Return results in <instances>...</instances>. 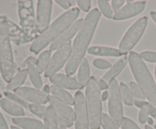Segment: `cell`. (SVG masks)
<instances>
[{
    "instance_id": "6da1fadb",
    "label": "cell",
    "mask_w": 156,
    "mask_h": 129,
    "mask_svg": "<svg viewBox=\"0 0 156 129\" xmlns=\"http://www.w3.org/2000/svg\"><path fill=\"white\" fill-rule=\"evenodd\" d=\"M101 18L98 9L94 8L88 12L85 18L83 25L76 36L72 47L69 59L66 63L65 71L68 76H72L77 71L79 65L85 59V55L88 52V46L92 39L95 29Z\"/></svg>"
},
{
    "instance_id": "7a4b0ae2",
    "label": "cell",
    "mask_w": 156,
    "mask_h": 129,
    "mask_svg": "<svg viewBox=\"0 0 156 129\" xmlns=\"http://www.w3.org/2000/svg\"><path fill=\"white\" fill-rule=\"evenodd\" d=\"M79 15V9L78 8H73L64 12L49 26L44 33L34 40L30 47V52L38 54L47 46L51 44L76 21Z\"/></svg>"
},
{
    "instance_id": "3957f363",
    "label": "cell",
    "mask_w": 156,
    "mask_h": 129,
    "mask_svg": "<svg viewBox=\"0 0 156 129\" xmlns=\"http://www.w3.org/2000/svg\"><path fill=\"white\" fill-rule=\"evenodd\" d=\"M128 58L131 71L138 85L149 103L156 108V84L149 68L136 52H130Z\"/></svg>"
},
{
    "instance_id": "277c9868",
    "label": "cell",
    "mask_w": 156,
    "mask_h": 129,
    "mask_svg": "<svg viewBox=\"0 0 156 129\" xmlns=\"http://www.w3.org/2000/svg\"><path fill=\"white\" fill-rule=\"evenodd\" d=\"M85 104L91 129H100L101 125L102 100L98 80L90 77L85 90Z\"/></svg>"
},
{
    "instance_id": "5b68a950",
    "label": "cell",
    "mask_w": 156,
    "mask_h": 129,
    "mask_svg": "<svg viewBox=\"0 0 156 129\" xmlns=\"http://www.w3.org/2000/svg\"><path fill=\"white\" fill-rule=\"evenodd\" d=\"M15 71L11 36L8 26L0 20V72L4 80L9 83Z\"/></svg>"
},
{
    "instance_id": "8992f818",
    "label": "cell",
    "mask_w": 156,
    "mask_h": 129,
    "mask_svg": "<svg viewBox=\"0 0 156 129\" xmlns=\"http://www.w3.org/2000/svg\"><path fill=\"white\" fill-rule=\"evenodd\" d=\"M20 24L22 30L34 40L37 37L36 18L34 2L32 0H21L18 2Z\"/></svg>"
},
{
    "instance_id": "52a82bcc",
    "label": "cell",
    "mask_w": 156,
    "mask_h": 129,
    "mask_svg": "<svg viewBox=\"0 0 156 129\" xmlns=\"http://www.w3.org/2000/svg\"><path fill=\"white\" fill-rule=\"evenodd\" d=\"M148 24L147 17H142L131 25L119 44V51L126 55L132 50L143 36Z\"/></svg>"
},
{
    "instance_id": "ba28073f",
    "label": "cell",
    "mask_w": 156,
    "mask_h": 129,
    "mask_svg": "<svg viewBox=\"0 0 156 129\" xmlns=\"http://www.w3.org/2000/svg\"><path fill=\"white\" fill-rule=\"evenodd\" d=\"M108 110L110 117L118 127H121L123 119V100L120 90V85L117 79L112 78L109 81Z\"/></svg>"
},
{
    "instance_id": "9c48e42d",
    "label": "cell",
    "mask_w": 156,
    "mask_h": 129,
    "mask_svg": "<svg viewBox=\"0 0 156 129\" xmlns=\"http://www.w3.org/2000/svg\"><path fill=\"white\" fill-rule=\"evenodd\" d=\"M72 43L69 42L58 49L50 59V63L47 69L44 71V77H52L54 74H57L58 71L64 66L66 62H68L72 53Z\"/></svg>"
},
{
    "instance_id": "30bf717a",
    "label": "cell",
    "mask_w": 156,
    "mask_h": 129,
    "mask_svg": "<svg viewBox=\"0 0 156 129\" xmlns=\"http://www.w3.org/2000/svg\"><path fill=\"white\" fill-rule=\"evenodd\" d=\"M74 99L76 129H90L89 120L83 93L82 91H77L75 94Z\"/></svg>"
},
{
    "instance_id": "8fae6325",
    "label": "cell",
    "mask_w": 156,
    "mask_h": 129,
    "mask_svg": "<svg viewBox=\"0 0 156 129\" xmlns=\"http://www.w3.org/2000/svg\"><path fill=\"white\" fill-rule=\"evenodd\" d=\"M53 1L39 0L37 5L36 24L37 32L41 34L49 27L52 12Z\"/></svg>"
},
{
    "instance_id": "7c38bea8",
    "label": "cell",
    "mask_w": 156,
    "mask_h": 129,
    "mask_svg": "<svg viewBox=\"0 0 156 129\" xmlns=\"http://www.w3.org/2000/svg\"><path fill=\"white\" fill-rule=\"evenodd\" d=\"M14 93L20 96L26 101H29L33 104L44 105L48 102L49 95L43 91L28 87H21L14 90Z\"/></svg>"
},
{
    "instance_id": "4fadbf2b",
    "label": "cell",
    "mask_w": 156,
    "mask_h": 129,
    "mask_svg": "<svg viewBox=\"0 0 156 129\" xmlns=\"http://www.w3.org/2000/svg\"><path fill=\"white\" fill-rule=\"evenodd\" d=\"M84 23V20L82 18L78 19L67 29L66 30L63 32L59 37L55 39L50 46V51H54L57 50L63 45H65L67 42H70V39L80 30L81 27H82Z\"/></svg>"
},
{
    "instance_id": "5bb4252c",
    "label": "cell",
    "mask_w": 156,
    "mask_h": 129,
    "mask_svg": "<svg viewBox=\"0 0 156 129\" xmlns=\"http://www.w3.org/2000/svg\"><path fill=\"white\" fill-rule=\"evenodd\" d=\"M146 4V2L145 1H137L133 2L131 4L126 5L114 14L113 19L115 21H123L136 16L143 12Z\"/></svg>"
},
{
    "instance_id": "9a60e30c",
    "label": "cell",
    "mask_w": 156,
    "mask_h": 129,
    "mask_svg": "<svg viewBox=\"0 0 156 129\" xmlns=\"http://www.w3.org/2000/svg\"><path fill=\"white\" fill-rule=\"evenodd\" d=\"M0 20L2 21L4 24L8 26L9 30V33H10L11 39L13 40L14 42L17 45H22V44H26L30 42L33 39L22 30V28L18 27L17 24L11 21L10 20L8 19L5 16H0Z\"/></svg>"
},
{
    "instance_id": "2e32d148",
    "label": "cell",
    "mask_w": 156,
    "mask_h": 129,
    "mask_svg": "<svg viewBox=\"0 0 156 129\" xmlns=\"http://www.w3.org/2000/svg\"><path fill=\"white\" fill-rule=\"evenodd\" d=\"M48 103H50V107L53 108L59 115H62L71 121H75V119H76L75 110H73V108L70 107L68 104L58 100L53 95L49 96Z\"/></svg>"
},
{
    "instance_id": "e0dca14e",
    "label": "cell",
    "mask_w": 156,
    "mask_h": 129,
    "mask_svg": "<svg viewBox=\"0 0 156 129\" xmlns=\"http://www.w3.org/2000/svg\"><path fill=\"white\" fill-rule=\"evenodd\" d=\"M50 80L53 85L66 89L81 90L84 88L76 79L63 74H54L50 77Z\"/></svg>"
},
{
    "instance_id": "ac0fdd59",
    "label": "cell",
    "mask_w": 156,
    "mask_h": 129,
    "mask_svg": "<svg viewBox=\"0 0 156 129\" xmlns=\"http://www.w3.org/2000/svg\"><path fill=\"white\" fill-rule=\"evenodd\" d=\"M12 122L22 129H45L44 123L34 118L16 117L12 118Z\"/></svg>"
},
{
    "instance_id": "d6986e66",
    "label": "cell",
    "mask_w": 156,
    "mask_h": 129,
    "mask_svg": "<svg viewBox=\"0 0 156 129\" xmlns=\"http://www.w3.org/2000/svg\"><path fill=\"white\" fill-rule=\"evenodd\" d=\"M0 107L5 112L13 116L20 117L24 115V110L22 106L8 98L0 99Z\"/></svg>"
},
{
    "instance_id": "ffe728a7",
    "label": "cell",
    "mask_w": 156,
    "mask_h": 129,
    "mask_svg": "<svg viewBox=\"0 0 156 129\" xmlns=\"http://www.w3.org/2000/svg\"><path fill=\"white\" fill-rule=\"evenodd\" d=\"M128 58L127 56H124L119 59L112 67L109 69V71L103 76V78L105 81H110L112 78H115L122 71L123 68L126 67V64L128 62Z\"/></svg>"
},
{
    "instance_id": "44dd1931",
    "label": "cell",
    "mask_w": 156,
    "mask_h": 129,
    "mask_svg": "<svg viewBox=\"0 0 156 129\" xmlns=\"http://www.w3.org/2000/svg\"><path fill=\"white\" fill-rule=\"evenodd\" d=\"M88 54L93 56H113V57H120L121 53L117 49L111 48V47L100 46H94L88 48Z\"/></svg>"
},
{
    "instance_id": "7402d4cb",
    "label": "cell",
    "mask_w": 156,
    "mask_h": 129,
    "mask_svg": "<svg viewBox=\"0 0 156 129\" xmlns=\"http://www.w3.org/2000/svg\"><path fill=\"white\" fill-rule=\"evenodd\" d=\"M50 93L53 97H55L61 101L64 102L66 104L74 105L75 99L73 98V96L69 93L67 92L63 88L59 87L56 85H52L50 87Z\"/></svg>"
},
{
    "instance_id": "603a6c76",
    "label": "cell",
    "mask_w": 156,
    "mask_h": 129,
    "mask_svg": "<svg viewBox=\"0 0 156 129\" xmlns=\"http://www.w3.org/2000/svg\"><path fill=\"white\" fill-rule=\"evenodd\" d=\"M23 65H24V67L27 66V74L30 77L32 84L37 89H41L43 87V81L41 75H40V73L38 72L37 69L36 68V64L33 63V62H28V63L24 64Z\"/></svg>"
},
{
    "instance_id": "cb8c5ba5",
    "label": "cell",
    "mask_w": 156,
    "mask_h": 129,
    "mask_svg": "<svg viewBox=\"0 0 156 129\" xmlns=\"http://www.w3.org/2000/svg\"><path fill=\"white\" fill-rule=\"evenodd\" d=\"M27 76V69H22L17 73L14 77H12V80L8 83L6 86V90L8 91H14L17 88H19L22 86L23 83L26 80Z\"/></svg>"
},
{
    "instance_id": "d4e9b609",
    "label": "cell",
    "mask_w": 156,
    "mask_h": 129,
    "mask_svg": "<svg viewBox=\"0 0 156 129\" xmlns=\"http://www.w3.org/2000/svg\"><path fill=\"white\" fill-rule=\"evenodd\" d=\"M90 68L89 64L86 59L82 60L79 68V73H78V81L83 87L87 86L88 81L90 80Z\"/></svg>"
},
{
    "instance_id": "484cf974",
    "label": "cell",
    "mask_w": 156,
    "mask_h": 129,
    "mask_svg": "<svg viewBox=\"0 0 156 129\" xmlns=\"http://www.w3.org/2000/svg\"><path fill=\"white\" fill-rule=\"evenodd\" d=\"M44 121L45 129H59L56 120V112L50 106H47Z\"/></svg>"
},
{
    "instance_id": "4316f807",
    "label": "cell",
    "mask_w": 156,
    "mask_h": 129,
    "mask_svg": "<svg viewBox=\"0 0 156 129\" xmlns=\"http://www.w3.org/2000/svg\"><path fill=\"white\" fill-rule=\"evenodd\" d=\"M50 52H51L50 50H44V52L41 53L38 59H37L36 68L40 74L46 71L49 63H50V56H51Z\"/></svg>"
},
{
    "instance_id": "83f0119b",
    "label": "cell",
    "mask_w": 156,
    "mask_h": 129,
    "mask_svg": "<svg viewBox=\"0 0 156 129\" xmlns=\"http://www.w3.org/2000/svg\"><path fill=\"white\" fill-rule=\"evenodd\" d=\"M120 94H121L122 100L126 106H133V105L134 99L133 96L132 92H131L130 88L128 87L126 83H120Z\"/></svg>"
},
{
    "instance_id": "f1b7e54d",
    "label": "cell",
    "mask_w": 156,
    "mask_h": 129,
    "mask_svg": "<svg viewBox=\"0 0 156 129\" xmlns=\"http://www.w3.org/2000/svg\"><path fill=\"white\" fill-rule=\"evenodd\" d=\"M4 95L5 96L6 98L9 99V100H11L12 101L15 102L17 104L20 105L21 106L24 107V109H28L29 108V105L30 104L28 103V102L26 101L24 99H23L22 97H20V96L15 94V93L5 91V92H4Z\"/></svg>"
},
{
    "instance_id": "f546056e",
    "label": "cell",
    "mask_w": 156,
    "mask_h": 129,
    "mask_svg": "<svg viewBox=\"0 0 156 129\" xmlns=\"http://www.w3.org/2000/svg\"><path fill=\"white\" fill-rule=\"evenodd\" d=\"M98 7L100 10L101 11L103 15L107 18L110 19V18H112L114 17L113 10L108 1H106V0H99V1H98Z\"/></svg>"
},
{
    "instance_id": "4dcf8cb0",
    "label": "cell",
    "mask_w": 156,
    "mask_h": 129,
    "mask_svg": "<svg viewBox=\"0 0 156 129\" xmlns=\"http://www.w3.org/2000/svg\"><path fill=\"white\" fill-rule=\"evenodd\" d=\"M47 106H44V105H39V104H33V103H30L29 105V108L30 112L33 114H34L35 115L38 116L39 118L44 119V117H45L46 111H47Z\"/></svg>"
},
{
    "instance_id": "1f68e13d",
    "label": "cell",
    "mask_w": 156,
    "mask_h": 129,
    "mask_svg": "<svg viewBox=\"0 0 156 129\" xmlns=\"http://www.w3.org/2000/svg\"><path fill=\"white\" fill-rule=\"evenodd\" d=\"M129 86H130V90L131 92H132L133 96V97H135L136 100H146V96H145L144 93L143 92V90H141V88L140 87L138 84L136 83L133 81H131L129 83Z\"/></svg>"
},
{
    "instance_id": "d6a6232c",
    "label": "cell",
    "mask_w": 156,
    "mask_h": 129,
    "mask_svg": "<svg viewBox=\"0 0 156 129\" xmlns=\"http://www.w3.org/2000/svg\"><path fill=\"white\" fill-rule=\"evenodd\" d=\"M101 125L104 129H119L118 126L113 121L111 117L106 113H102Z\"/></svg>"
},
{
    "instance_id": "836d02e7",
    "label": "cell",
    "mask_w": 156,
    "mask_h": 129,
    "mask_svg": "<svg viewBox=\"0 0 156 129\" xmlns=\"http://www.w3.org/2000/svg\"><path fill=\"white\" fill-rule=\"evenodd\" d=\"M122 129H141L131 118L124 117L121 124Z\"/></svg>"
},
{
    "instance_id": "e575fe53",
    "label": "cell",
    "mask_w": 156,
    "mask_h": 129,
    "mask_svg": "<svg viewBox=\"0 0 156 129\" xmlns=\"http://www.w3.org/2000/svg\"><path fill=\"white\" fill-rule=\"evenodd\" d=\"M56 120H57L58 124L61 127H66H66H70L73 125V121H71L70 120L67 119L64 116L59 115L58 112H56Z\"/></svg>"
},
{
    "instance_id": "d590c367",
    "label": "cell",
    "mask_w": 156,
    "mask_h": 129,
    "mask_svg": "<svg viewBox=\"0 0 156 129\" xmlns=\"http://www.w3.org/2000/svg\"><path fill=\"white\" fill-rule=\"evenodd\" d=\"M140 57L143 61L149 62H156V53L152 51H144L140 53Z\"/></svg>"
},
{
    "instance_id": "8d00e7d4",
    "label": "cell",
    "mask_w": 156,
    "mask_h": 129,
    "mask_svg": "<svg viewBox=\"0 0 156 129\" xmlns=\"http://www.w3.org/2000/svg\"><path fill=\"white\" fill-rule=\"evenodd\" d=\"M93 65L95 68H98V69H108V68H111L112 67V65L109 62L101 59H94V62H93Z\"/></svg>"
},
{
    "instance_id": "74e56055",
    "label": "cell",
    "mask_w": 156,
    "mask_h": 129,
    "mask_svg": "<svg viewBox=\"0 0 156 129\" xmlns=\"http://www.w3.org/2000/svg\"><path fill=\"white\" fill-rule=\"evenodd\" d=\"M76 3L79 7L85 12H88L91 8V2L90 0H78L76 1Z\"/></svg>"
},
{
    "instance_id": "f35d334b",
    "label": "cell",
    "mask_w": 156,
    "mask_h": 129,
    "mask_svg": "<svg viewBox=\"0 0 156 129\" xmlns=\"http://www.w3.org/2000/svg\"><path fill=\"white\" fill-rule=\"evenodd\" d=\"M125 1L124 0H112L111 1V6H112V10L115 12H118L120 8L123 5Z\"/></svg>"
},
{
    "instance_id": "ab89813d",
    "label": "cell",
    "mask_w": 156,
    "mask_h": 129,
    "mask_svg": "<svg viewBox=\"0 0 156 129\" xmlns=\"http://www.w3.org/2000/svg\"><path fill=\"white\" fill-rule=\"evenodd\" d=\"M56 2L59 5V6L62 8L64 9H69L71 7V5L69 4V2L67 1V0H56Z\"/></svg>"
},
{
    "instance_id": "60d3db41",
    "label": "cell",
    "mask_w": 156,
    "mask_h": 129,
    "mask_svg": "<svg viewBox=\"0 0 156 129\" xmlns=\"http://www.w3.org/2000/svg\"><path fill=\"white\" fill-rule=\"evenodd\" d=\"M98 85L100 87L101 90H106L109 88V85L108 84L107 81H105L104 79H99L98 80Z\"/></svg>"
},
{
    "instance_id": "b9f144b4",
    "label": "cell",
    "mask_w": 156,
    "mask_h": 129,
    "mask_svg": "<svg viewBox=\"0 0 156 129\" xmlns=\"http://www.w3.org/2000/svg\"><path fill=\"white\" fill-rule=\"evenodd\" d=\"M0 129H9L7 122H6L5 119L4 118V116L1 113V112H0Z\"/></svg>"
},
{
    "instance_id": "7bdbcfd3",
    "label": "cell",
    "mask_w": 156,
    "mask_h": 129,
    "mask_svg": "<svg viewBox=\"0 0 156 129\" xmlns=\"http://www.w3.org/2000/svg\"><path fill=\"white\" fill-rule=\"evenodd\" d=\"M108 97H109V92H108V91H107V90H105V92H103V93L101 94L102 101H103V102L106 101V100L108 99Z\"/></svg>"
},
{
    "instance_id": "ee69618b",
    "label": "cell",
    "mask_w": 156,
    "mask_h": 129,
    "mask_svg": "<svg viewBox=\"0 0 156 129\" xmlns=\"http://www.w3.org/2000/svg\"><path fill=\"white\" fill-rule=\"evenodd\" d=\"M43 92L45 93L46 94H47V95L50 96V87L49 86L48 84L45 85V86L44 87V88H43Z\"/></svg>"
},
{
    "instance_id": "f6af8a7d",
    "label": "cell",
    "mask_w": 156,
    "mask_h": 129,
    "mask_svg": "<svg viewBox=\"0 0 156 129\" xmlns=\"http://www.w3.org/2000/svg\"><path fill=\"white\" fill-rule=\"evenodd\" d=\"M150 15L152 17V20L155 21V23L156 24V12L155 11H153V12H150Z\"/></svg>"
},
{
    "instance_id": "bcb514c9",
    "label": "cell",
    "mask_w": 156,
    "mask_h": 129,
    "mask_svg": "<svg viewBox=\"0 0 156 129\" xmlns=\"http://www.w3.org/2000/svg\"><path fill=\"white\" fill-rule=\"evenodd\" d=\"M147 122L149 123V125H152V124H153V123H154L153 119H152V118H148Z\"/></svg>"
},
{
    "instance_id": "7dc6e473",
    "label": "cell",
    "mask_w": 156,
    "mask_h": 129,
    "mask_svg": "<svg viewBox=\"0 0 156 129\" xmlns=\"http://www.w3.org/2000/svg\"><path fill=\"white\" fill-rule=\"evenodd\" d=\"M69 4L72 5H74L75 4H76V1H74V0H73V1H71V0H69Z\"/></svg>"
},
{
    "instance_id": "c3c4849f",
    "label": "cell",
    "mask_w": 156,
    "mask_h": 129,
    "mask_svg": "<svg viewBox=\"0 0 156 129\" xmlns=\"http://www.w3.org/2000/svg\"><path fill=\"white\" fill-rule=\"evenodd\" d=\"M145 129H153V128H152L150 125H149V124H148V125L145 126Z\"/></svg>"
},
{
    "instance_id": "681fc988",
    "label": "cell",
    "mask_w": 156,
    "mask_h": 129,
    "mask_svg": "<svg viewBox=\"0 0 156 129\" xmlns=\"http://www.w3.org/2000/svg\"><path fill=\"white\" fill-rule=\"evenodd\" d=\"M11 129H20V128L18 127H17V126L12 125V126H11Z\"/></svg>"
},
{
    "instance_id": "f907efd6",
    "label": "cell",
    "mask_w": 156,
    "mask_h": 129,
    "mask_svg": "<svg viewBox=\"0 0 156 129\" xmlns=\"http://www.w3.org/2000/svg\"><path fill=\"white\" fill-rule=\"evenodd\" d=\"M133 2V1H132V0H127V1H126V3H127V4H131V3Z\"/></svg>"
},
{
    "instance_id": "816d5d0a",
    "label": "cell",
    "mask_w": 156,
    "mask_h": 129,
    "mask_svg": "<svg viewBox=\"0 0 156 129\" xmlns=\"http://www.w3.org/2000/svg\"><path fill=\"white\" fill-rule=\"evenodd\" d=\"M155 78H156V66H155Z\"/></svg>"
},
{
    "instance_id": "f5cc1de1",
    "label": "cell",
    "mask_w": 156,
    "mask_h": 129,
    "mask_svg": "<svg viewBox=\"0 0 156 129\" xmlns=\"http://www.w3.org/2000/svg\"><path fill=\"white\" fill-rule=\"evenodd\" d=\"M59 129H66V127H60V128H59Z\"/></svg>"
},
{
    "instance_id": "db71d44e",
    "label": "cell",
    "mask_w": 156,
    "mask_h": 129,
    "mask_svg": "<svg viewBox=\"0 0 156 129\" xmlns=\"http://www.w3.org/2000/svg\"><path fill=\"white\" fill-rule=\"evenodd\" d=\"M0 99H2V93H0Z\"/></svg>"
},
{
    "instance_id": "11a10c76",
    "label": "cell",
    "mask_w": 156,
    "mask_h": 129,
    "mask_svg": "<svg viewBox=\"0 0 156 129\" xmlns=\"http://www.w3.org/2000/svg\"><path fill=\"white\" fill-rule=\"evenodd\" d=\"M154 127H155V129H156V124H155V125H154Z\"/></svg>"
}]
</instances>
